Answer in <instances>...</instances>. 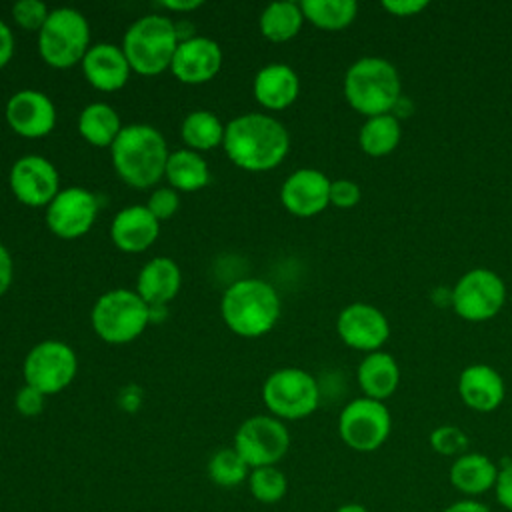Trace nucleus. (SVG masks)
Returning <instances> with one entry per match:
<instances>
[{"instance_id": "22", "label": "nucleus", "mask_w": 512, "mask_h": 512, "mask_svg": "<svg viewBox=\"0 0 512 512\" xmlns=\"http://www.w3.org/2000/svg\"><path fill=\"white\" fill-rule=\"evenodd\" d=\"M300 92L298 74L288 64H268L258 70L254 78V96L260 106L268 110L288 108Z\"/></svg>"}, {"instance_id": "45", "label": "nucleus", "mask_w": 512, "mask_h": 512, "mask_svg": "<svg viewBox=\"0 0 512 512\" xmlns=\"http://www.w3.org/2000/svg\"><path fill=\"white\" fill-rule=\"evenodd\" d=\"M334 512H368V508L358 502H346V504L338 506Z\"/></svg>"}, {"instance_id": "6", "label": "nucleus", "mask_w": 512, "mask_h": 512, "mask_svg": "<svg viewBox=\"0 0 512 512\" xmlns=\"http://www.w3.org/2000/svg\"><path fill=\"white\" fill-rule=\"evenodd\" d=\"M152 318V308L136 290L114 288L104 292L92 308L94 332L110 344H126L138 338Z\"/></svg>"}, {"instance_id": "34", "label": "nucleus", "mask_w": 512, "mask_h": 512, "mask_svg": "<svg viewBox=\"0 0 512 512\" xmlns=\"http://www.w3.org/2000/svg\"><path fill=\"white\" fill-rule=\"evenodd\" d=\"M430 446L440 456H462L468 448V436L462 428L454 424H442L436 426L430 432Z\"/></svg>"}, {"instance_id": "25", "label": "nucleus", "mask_w": 512, "mask_h": 512, "mask_svg": "<svg viewBox=\"0 0 512 512\" xmlns=\"http://www.w3.org/2000/svg\"><path fill=\"white\" fill-rule=\"evenodd\" d=\"M356 378L366 398L384 402L400 386V366L392 354L376 350L362 358Z\"/></svg>"}, {"instance_id": "1", "label": "nucleus", "mask_w": 512, "mask_h": 512, "mask_svg": "<svg viewBox=\"0 0 512 512\" xmlns=\"http://www.w3.org/2000/svg\"><path fill=\"white\" fill-rule=\"evenodd\" d=\"M224 152L240 168L264 172L276 168L290 150L282 122L268 114H242L224 126Z\"/></svg>"}, {"instance_id": "14", "label": "nucleus", "mask_w": 512, "mask_h": 512, "mask_svg": "<svg viewBox=\"0 0 512 512\" xmlns=\"http://www.w3.org/2000/svg\"><path fill=\"white\" fill-rule=\"evenodd\" d=\"M336 332L346 346L370 354L386 344L390 324L380 308L366 302H352L340 310Z\"/></svg>"}, {"instance_id": "42", "label": "nucleus", "mask_w": 512, "mask_h": 512, "mask_svg": "<svg viewBox=\"0 0 512 512\" xmlns=\"http://www.w3.org/2000/svg\"><path fill=\"white\" fill-rule=\"evenodd\" d=\"M14 54V36L10 28L0 20V70L10 62Z\"/></svg>"}, {"instance_id": "16", "label": "nucleus", "mask_w": 512, "mask_h": 512, "mask_svg": "<svg viewBox=\"0 0 512 512\" xmlns=\"http://www.w3.org/2000/svg\"><path fill=\"white\" fill-rule=\"evenodd\" d=\"M330 184L332 180L316 168L294 170L280 188L282 206L300 218L316 216L330 204Z\"/></svg>"}, {"instance_id": "36", "label": "nucleus", "mask_w": 512, "mask_h": 512, "mask_svg": "<svg viewBox=\"0 0 512 512\" xmlns=\"http://www.w3.org/2000/svg\"><path fill=\"white\" fill-rule=\"evenodd\" d=\"M178 204H180V196L174 188H158L150 194L146 206L158 220H166L178 210Z\"/></svg>"}, {"instance_id": "8", "label": "nucleus", "mask_w": 512, "mask_h": 512, "mask_svg": "<svg viewBox=\"0 0 512 512\" xmlns=\"http://www.w3.org/2000/svg\"><path fill=\"white\" fill-rule=\"evenodd\" d=\"M262 400L278 420H300L320 404V388L312 374L300 368H280L262 386Z\"/></svg>"}, {"instance_id": "26", "label": "nucleus", "mask_w": 512, "mask_h": 512, "mask_svg": "<svg viewBox=\"0 0 512 512\" xmlns=\"http://www.w3.org/2000/svg\"><path fill=\"white\" fill-rule=\"evenodd\" d=\"M122 128L118 112L104 102L88 104L78 118V132L82 138L98 148L112 146Z\"/></svg>"}, {"instance_id": "23", "label": "nucleus", "mask_w": 512, "mask_h": 512, "mask_svg": "<svg viewBox=\"0 0 512 512\" xmlns=\"http://www.w3.org/2000/svg\"><path fill=\"white\" fill-rule=\"evenodd\" d=\"M180 268L174 260L166 256H158L148 260L136 280L138 296L150 306H162L170 302L180 290Z\"/></svg>"}, {"instance_id": "43", "label": "nucleus", "mask_w": 512, "mask_h": 512, "mask_svg": "<svg viewBox=\"0 0 512 512\" xmlns=\"http://www.w3.org/2000/svg\"><path fill=\"white\" fill-rule=\"evenodd\" d=\"M442 512H490V508L474 498H464V500H456L450 506H446Z\"/></svg>"}, {"instance_id": "17", "label": "nucleus", "mask_w": 512, "mask_h": 512, "mask_svg": "<svg viewBox=\"0 0 512 512\" xmlns=\"http://www.w3.org/2000/svg\"><path fill=\"white\" fill-rule=\"evenodd\" d=\"M6 120L10 128L24 138H42L56 124L54 102L38 90H20L6 104Z\"/></svg>"}, {"instance_id": "10", "label": "nucleus", "mask_w": 512, "mask_h": 512, "mask_svg": "<svg viewBox=\"0 0 512 512\" xmlns=\"http://www.w3.org/2000/svg\"><path fill=\"white\" fill-rule=\"evenodd\" d=\"M392 416L384 402L372 398H354L338 416V434L342 442L356 452H374L390 436Z\"/></svg>"}, {"instance_id": "9", "label": "nucleus", "mask_w": 512, "mask_h": 512, "mask_svg": "<svg viewBox=\"0 0 512 512\" xmlns=\"http://www.w3.org/2000/svg\"><path fill=\"white\" fill-rule=\"evenodd\" d=\"M452 308L466 322H486L494 318L506 302V284L490 268L464 272L452 288Z\"/></svg>"}, {"instance_id": "7", "label": "nucleus", "mask_w": 512, "mask_h": 512, "mask_svg": "<svg viewBox=\"0 0 512 512\" xmlns=\"http://www.w3.org/2000/svg\"><path fill=\"white\" fill-rule=\"evenodd\" d=\"M90 26L82 12L56 8L38 32V52L52 68H70L88 52Z\"/></svg>"}, {"instance_id": "11", "label": "nucleus", "mask_w": 512, "mask_h": 512, "mask_svg": "<svg viewBox=\"0 0 512 512\" xmlns=\"http://www.w3.org/2000/svg\"><path fill=\"white\" fill-rule=\"evenodd\" d=\"M232 448L242 456L250 470L276 466L290 448V434L284 422L276 416L258 414L238 426Z\"/></svg>"}, {"instance_id": "39", "label": "nucleus", "mask_w": 512, "mask_h": 512, "mask_svg": "<svg viewBox=\"0 0 512 512\" xmlns=\"http://www.w3.org/2000/svg\"><path fill=\"white\" fill-rule=\"evenodd\" d=\"M496 500L498 504L512 512V462H506L500 470H498V480H496Z\"/></svg>"}, {"instance_id": "32", "label": "nucleus", "mask_w": 512, "mask_h": 512, "mask_svg": "<svg viewBox=\"0 0 512 512\" xmlns=\"http://www.w3.org/2000/svg\"><path fill=\"white\" fill-rule=\"evenodd\" d=\"M250 468L234 448H220L208 460V478L220 488H236L248 480Z\"/></svg>"}, {"instance_id": "35", "label": "nucleus", "mask_w": 512, "mask_h": 512, "mask_svg": "<svg viewBox=\"0 0 512 512\" xmlns=\"http://www.w3.org/2000/svg\"><path fill=\"white\" fill-rule=\"evenodd\" d=\"M48 8L40 0H18L12 6V16L24 30H40L48 18Z\"/></svg>"}, {"instance_id": "31", "label": "nucleus", "mask_w": 512, "mask_h": 512, "mask_svg": "<svg viewBox=\"0 0 512 512\" xmlns=\"http://www.w3.org/2000/svg\"><path fill=\"white\" fill-rule=\"evenodd\" d=\"M182 140L190 146V150H212L224 142V126L222 122L208 110L190 112L180 126Z\"/></svg>"}, {"instance_id": "18", "label": "nucleus", "mask_w": 512, "mask_h": 512, "mask_svg": "<svg viewBox=\"0 0 512 512\" xmlns=\"http://www.w3.org/2000/svg\"><path fill=\"white\" fill-rule=\"evenodd\" d=\"M222 66L220 46L204 36L180 40L170 70L184 84H202L216 76Z\"/></svg>"}, {"instance_id": "38", "label": "nucleus", "mask_w": 512, "mask_h": 512, "mask_svg": "<svg viewBox=\"0 0 512 512\" xmlns=\"http://www.w3.org/2000/svg\"><path fill=\"white\" fill-rule=\"evenodd\" d=\"M16 410L22 416H36L42 412L44 406V394H40L36 388L24 384L16 394Z\"/></svg>"}, {"instance_id": "12", "label": "nucleus", "mask_w": 512, "mask_h": 512, "mask_svg": "<svg viewBox=\"0 0 512 512\" xmlns=\"http://www.w3.org/2000/svg\"><path fill=\"white\" fill-rule=\"evenodd\" d=\"M78 360L74 350L58 340L36 344L24 358V380L40 394H56L64 390L76 376Z\"/></svg>"}, {"instance_id": "29", "label": "nucleus", "mask_w": 512, "mask_h": 512, "mask_svg": "<svg viewBox=\"0 0 512 512\" xmlns=\"http://www.w3.org/2000/svg\"><path fill=\"white\" fill-rule=\"evenodd\" d=\"M304 22L300 4L290 0H280L268 4L260 14V32L270 42H286L294 38Z\"/></svg>"}, {"instance_id": "13", "label": "nucleus", "mask_w": 512, "mask_h": 512, "mask_svg": "<svg viewBox=\"0 0 512 512\" xmlns=\"http://www.w3.org/2000/svg\"><path fill=\"white\" fill-rule=\"evenodd\" d=\"M98 216V198L82 188L72 186L56 194L46 208L48 228L64 240H74L86 234Z\"/></svg>"}, {"instance_id": "30", "label": "nucleus", "mask_w": 512, "mask_h": 512, "mask_svg": "<svg viewBox=\"0 0 512 512\" xmlns=\"http://www.w3.org/2000/svg\"><path fill=\"white\" fill-rule=\"evenodd\" d=\"M304 20L322 30H342L350 26L358 14L354 0H302Z\"/></svg>"}, {"instance_id": "21", "label": "nucleus", "mask_w": 512, "mask_h": 512, "mask_svg": "<svg viewBox=\"0 0 512 512\" xmlns=\"http://www.w3.org/2000/svg\"><path fill=\"white\" fill-rule=\"evenodd\" d=\"M160 220L148 206L134 204L120 210L110 226V238L124 252H142L154 244L160 232Z\"/></svg>"}, {"instance_id": "20", "label": "nucleus", "mask_w": 512, "mask_h": 512, "mask_svg": "<svg viewBox=\"0 0 512 512\" xmlns=\"http://www.w3.org/2000/svg\"><path fill=\"white\" fill-rule=\"evenodd\" d=\"M80 64L88 84L102 92H114L122 88L132 70L124 56V50L108 42L90 46Z\"/></svg>"}, {"instance_id": "40", "label": "nucleus", "mask_w": 512, "mask_h": 512, "mask_svg": "<svg viewBox=\"0 0 512 512\" xmlns=\"http://www.w3.org/2000/svg\"><path fill=\"white\" fill-rule=\"evenodd\" d=\"M382 8L386 12H390L392 16L408 18V16H416L422 10H426L428 2L426 0H384Z\"/></svg>"}, {"instance_id": "4", "label": "nucleus", "mask_w": 512, "mask_h": 512, "mask_svg": "<svg viewBox=\"0 0 512 512\" xmlns=\"http://www.w3.org/2000/svg\"><path fill=\"white\" fill-rule=\"evenodd\" d=\"M220 312L226 326L244 338L264 336L280 318V296L260 278L230 284L222 296Z\"/></svg>"}, {"instance_id": "5", "label": "nucleus", "mask_w": 512, "mask_h": 512, "mask_svg": "<svg viewBox=\"0 0 512 512\" xmlns=\"http://www.w3.org/2000/svg\"><path fill=\"white\" fill-rule=\"evenodd\" d=\"M176 24L168 16L148 14L130 24L122 50L130 68L142 76H154L170 68L180 44Z\"/></svg>"}, {"instance_id": "24", "label": "nucleus", "mask_w": 512, "mask_h": 512, "mask_svg": "<svg viewBox=\"0 0 512 512\" xmlns=\"http://www.w3.org/2000/svg\"><path fill=\"white\" fill-rule=\"evenodd\" d=\"M498 470L500 468L486 454L464 452L462 456L454 458L448 476L452 486L460 494L474 498V496L486 494L496 486Z\"/></svg>"}, {"instance_id": "27", "label": "nucleus", "mask_w": 512, "mask_h": 512, "mask_svg": "<svg viewBox=\"0 0 512 512\" xmlns=\"http://www.w3.org/2000/svg\"><path fill=\"white\" fill-rule=\"evenodd\" d=\"M164 176L170 188L180 192H194L208 184L210 170L204 158L194 150H176L168 156Z\"/></svg>"}, {"instance_id": "2", "label": "nucleus", "mask_w": 512, "mask_h": 512, "mask_svg": "<svg viewBox=\"0 0 512 512\" xmlns=\"http://www.w3.org/2000/svg\"><path fill=\"white\" fill-rule=\"evenodd\" d=\"M116 174L134 188H150L166 170L168 148L164 136L150 124L124 126L110 146Z\"/></svg>"}, {"instance_id": "19", "label": "nucleus", "mask_w": 512, "mask_h": 512, "mask_svg": "<svg viewBox=\"0 0 512 512\" xmlns=\"http://www.w3.org/2000/svg\"><path fill=\"white\" fill-rule=\"evenodd\" d=\"M506 394V386L496 368L470 364L458 376V396L474 412L496 410Z\"/></svg>"}, {"instance_id": "3", "label": "nucleus", "mask_w": 512, "mask_h": 512, "mask_svg": "<svg viewBox=\"0 0 512 512\" xmlns=\"http://www.w3.org/2000/svg\"><path fill=\"white\" fill-rule=\"evenodd\" d=\"M344 96L346 102L366 118L392 114L402 98L400 74L386 58H358L344 74Z\"/></svg>"}, {"instance_id": "28", "label": "nucleus", "mask_w": 512, "mask_h": 512, "mask_svg": "<svg viewBox=\"0 0 512 512\" xmlns=\"http://www.w3.org/2000/svg\"><path fill=\"white\" fill-rule=\"evenodd\" d=\"M402 138V126L396 114H380L366 118L358 132V144L372 158L386 156L396 150Z\"/></svg>"}, {"instance_id": "15", "label": "nucleus", "mask_w": 512, "mask_h": 512, "mask_svg": "<svg viewBox=\"0 0 512 512\" xmlns=\"http://www.w3.org/2000/svg\"><path fill=\"white\" fill-rule=\"evenodd\" d=\"M10 190L26 206H48L60 192L58 170L38 154L18 158L10 170Z\"/></svg>"}, {"instance_id": "37", "label": "nucleus", "mask_w": 512, "mask_h": 512, "mask_svg": "<svg viewBox=\"0 0 512 512\" xmlns=\"http://www.w3.org/2000/svg\"><path fill=\"white\" fill-rule=\"evenodd\" d=\"M360 196V186L348 178H340L330 184V204L336 208H354L360 202Z\"/></svg>"}, {"instance_id": "41", "label": "nucleus", "mask_w": 512, "mask_h": 512, "mask_svg": "<svg viewBox=\"0 0 512 512\" xmlns=\"http://www.w3.org/2000/svg\"><path fill=\"white\" fill-rule=\"evenodd\" d=\"M12 274H14V266H12L10 252H8L6 246L0 242V296L10 288V284H12Z\"/></svg>"}, {"instance_id": "44", "label": "nucleus", "mask_w": 512, "mask_h": 512, "mask_svg": "<svg viewBox=\"0 0 512 512\" xmlns=\"http://www.w3.org/2000/svg\"><path fill=\"white\" fill-rule=\"evenodd\" d=\"M162 6L168 10H174V12H190V10H196L198 6H202V2L200 0H164Z\"/></svg>"}, {"instance_id": "33", "label": "nucleus", "mask_w": 512, "mask_h": 512, "mask_svg": "<svg viewBox=\"0 0 512 512\" xmlns=\"http://www.w3.org/2000/svg\"><path fill=\"white\" fill-rule=\"evenodd\" d=\"M246 482L252 498L260 504H276L288 492V480L284 472L276 466H262L250 470Z\"/></svg>"}]
</instances>
